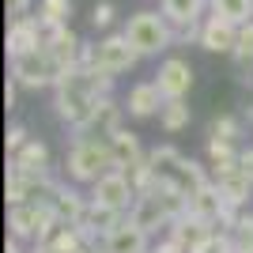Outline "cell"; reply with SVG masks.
Wrapping results in <instances>:
<instances>
[{
  "instance_id": "1",
  "label": "cell",
  "mask_w": 253,
  "mask_h": 253,
  "mask_svg": "<svg viewBox=\"0 0 253 253\" xmlns=\"http://www.w3.org/2000/svg\"><path fill=\"white\" fill-rule=\"evenodd\" d=\"M53 87H57V114L84 136L87 128H91V121H95L102 98H110L114 76L98 72L95 64H76V68L61 72V80Z\"/></svg>"
},
{
  "instance_id": "12",
  "label": "cell",
  "mask_w": 253,
  "mask_h": 253,
  "mask_svg": "<svg viewBox=\"0 0 253 253\" xmlns=\"http://www.w3.org/2000/svg\"><path fill=\"white\" fill-rule=\"evenodd\" d=\"M201 45L208 53H234V45H238V27L227 23V19H219V15H211V19H204Z\"/></svg>"
},
{
  "instance_id": "5",
  "label": "cell",
  "mask_w": 253,
  "mask_h": 253,
  "mask_svg": "<svg viewBox=\"0 0 253 253\" xmlns=\"http://www.w3.org/2000/svg\"><path fill=\"white\" fill-rule=\"evenodd\" d=\"M11 80L19 87H49L61 80V68H57V61L49 57V49H34V53H23V57H15L11 61Z\"/></svg>"
},
{
  "instance_id": "2",
  "label": "cell",
  "mask_w": 253,
  "mask_h": 253,
  "mask_svg": "<svg viewBox=\"0 0 253 253\" xmlns=\"http://www.w3.org/2000/svg\"><path fill=\"white\" fill-rule=\"evenodd\" d=\"M148 159H151V170H155L159 185H170V189L185 193V197H193L197 189H204V185H208V174H204L201 163L185 159L178 148H170V144L155 148Z\"/></svg>"
},
{
  "instance_id": "10",
  "label": "cell",
  "mask_w": 253,
  "mask_h": 253,
  "mask_svg": "<svg viewBox=\"0 0 253 253\" xmlns=\"http://www.w3.org/2000/svg\"><path fill=\"white\" fill-rule=\"evenodd\" d=\"M45 49H49V57L57 61L61 72H68L84 61V42L72 34V27H49L45 31Z\"/></svg>"
},
{
  "instance_id": "15",
  "label": "cell",
  "mask_w": 253,
  "mask_h": 253,
  "mask_svg": "<svg viewBox=\"0 0 253 253\" xmlns=\"http://www.w3.org/2000/svg\"><path fill=\"white\" fill-rule=\"evenodd\" d=\"M49 208H53V215H57L61 223H68V227H80V219L87 215L84 197H80L76 189H64V185H57V193H53Z\"/></svg>"
},
{
  "instance_id": "17",
  "label": "cell",
  "mask_w": 253,
  "mask_h": 253,
  "mask_svg": "<svg viewBox=\"0 0 253 253\" xmlns=\"http://www.w3.org/2000/svg\"><path fill=\"white\" fill-rule=\"evenodd\" d=\"M45 163H49V151H45L42 140H27V148L11 155V167L23 170V174H34V178H45Z\"/></svg>"
},
{
  "instance_id": "35",
  "label": "cell",
  "mask_w": 253,
  "mask_h": 253,
  "mask_svg": "<svg viewBox=\"0 0 253 253\" xmlns=\"http://www.w3.org/2000/svg\"><path fill=\"white\" fill-rule=\"evenodd\" d=\"M84 253H95V250H84Z\"/></svg>"
},
{
  "instance_id": "7",
  "label": "cell",
  "mask_w": 253,
  "mask_h": 253,
  "mask_svg": "<svg viewBox=\"0 0 253 253\" xmlns=\"http://www.w3.org/2000/svg\"><path fill=\"white\" fill-rule=\"evenodd\" d=\"M91 204H102V208H114V211H128L136 204V189L128 181L125 170H110L95 181V193H91Z\"/></svg>"
},
{
  "instance_id": "33",
  "label": "cell",
  "mask_w": 253,
  "mask_h": 253,
  "mask_svg": "<svg viewBox=\"0 0 253 253\" xmlns=\"http://www.w3.org/2000/svg\"><path fill=\"white\" fill-rule=\"evenodd\" d=\"M31 253H57V250H53V246L49 242H38V246H34V250Z\"/></svg>"
},
{
  "instance_id": "14",
  "label": "cell",
  "mask_w": 253,
  "mask_h": 253,
  "mask_svg": "<svg viewBox=\"0 0 253 253\" xmlns=\"http://www.w3.org/2000/svg\"><path fill=\"white\" fill-rule=\"evenodd\" d=\"M208 234H211V227H208V223H201L197 215H189V211H185L181 219L170 223V242H178L185 253H197V250L204 246V238H208Z\"/></svg>"
},
{
  "instance_id": "21",
  "label": "cell",
  "mask_w": 253,
  "mask_h": 253,
  "mask_svg": "<svg viewBox=\"0 0 253 253\" xmlns=\"http://www.w3.org/2000/svg\"><path fill=\"white\" fill-rule=\"evenodd\" d=\"M238 155H242V151H234V144H227V140H208V159H211L215 178L238 167Z\"/></svg>"
},
{
  "instance_id": "22",
  "label": "cell",
  "mask_w": 253,
  "mask_h": 253,
  "mask_svg": "<svg viewBox=\"0 0 253 253\" xmlns=\"http://www.w3.org/2000/svg\"><path fill=\"white\" fill-rule=\"evenodd\" d=\"M68 15H72V0H42L38 4V19L42 27H68Z\"/></svg>"
},
{
  "instance_id": "4",
  "label": "cell",
  "mask_w": 253,
  "mask_h": 253,
  "mask_svg": "<svg viewBox=\"0 0 253 253\" xmlns=\"http://www.w3.org/2000/svg\"><path fill=\"white\" fill-rule=\"evenodd\" d=\"M114 167V151H110V140H98V136H76L72 144V155H68V174L76 181H91L95 185L102 174H110Z\"/></svg>"
},
{
  "instance_id": "11",
  "label": "cell",
  "mask_w": 253,
  "mask_h": 253,
  "mask_svg": "<svg viewBox=\"0 0 253 253\" xmlns=\"http://www.w3.org/2000/svg\"><path fill=\"white\" fill-rule=\"evenodd\" d=\"M102 253H148V231L121 219L110 234H102Z\"/></svg>"
},
{
  "instance_id": "19",
  "label": "cell",
  "mask_w": 253,
  "mask_h": 253,
  "mask_svg": "<svg viewBox=\"0 0 253 253\" xmlns=\"http://www.w3.org/2000/svg\"><path fill=\"white\" fill-rule=\"evenodd\" d=\"M204 0H163V15L170 19V27H189V23H201Z\"/></svg>"
},
{
  "instance_id": "36",
  "label": "cell",
  "mask_w": 253,
  "mask_h": 253,
  "mask_svg": "<svg viewBox=\"0 0 253 253\" xmlns=\"http://www.w3.org/2000/svg\"><path fill=\"white\" fill-rule=\"evenodd\" d=\"M250 253H253V250H250Z\"/></svg>"
},
{
  "instance_id": "3",
  "label": "cell",
  "mask_w": 253,
  "mask_h": 253,
  "mask_svg": "<svg viewBox=\"0 0 253 253\" xmlns=\"http://www.w3.org/2000/svg\"><path fill=\"white\" fill-rule=\"evenodd\" d=\"M132 42V49L140 57H151V53H163L170 49L174 42V27H170L167 15H159V11H136V15H128L125 31H121Z\"/></svg>"
},
{
  "instance_id": "9",
  "label": "cell",
  "mask_w": 253,
  "mask_h": 253,
  "mask_svg": "<svg viewBox=\"0 0 253 253\" xmlns=\"http://www.w3.org/2000/svg\"><path fill=\"white\" fill-rule=\"evenodd\" d=\"M155 84H159V91H163V98H167V102L185 98V95H189V87H193V68H189V61H181V57H167V61L159 64V72H155Z\"/></svg>"
},
{
  "instance_id": "30",
  "label": "cell",
  "mask_w": 253,
  "mask_h": 253,
  "mask_svg": "<svg viewBox=\"0 0 253 253\" xmlns=\"http://www.w3.org/2000/svg\"><path fill=\"white\" fill-rule=\"evenodd\" d=\"M27 11H31V0H8V15L11 19H23Z\"/></svg>"
},
{
  "instance_id": "18",
  "label": "cell",
  "mask_w": 253,
  "mask_h": 253,
  "mask_svg": "<svg viewBox=\"0 0 253 253\" xmlns=\"http://www.w3.org/2000/svg\"><path fill=\"white\" fill-rule=\"evenodd\" d=\"M215 185H219L223 201L231 204V208H242V204H246V197H250V189H253V181L246 178V174H242L238 167H234V170H227V174H219V178H215Z\"/></svg>"
},
{
  "instance_id": "13",
  "label": "cell",
  "mask_w": 253,
  "mask_h": 253,
  "mask_svg": "<svg viewBox=\"0 0 253 253\" xmlns=\"http://www.w3.org/2000/svg\"><path fill=\"white\" fill-rule=\"evenodd\" d=\"M163 106H167V98H163L155 80H151V84H136L125 98V110L132 117H155V114H163Z\"/></svg>"
},
{
  "instance_id": "16",
  "label": "cell",
  "mask_w": 253,
  "mask_h": 253,
  "mask_svg": "<svg viewBox=\"0 0 253 253\" xmlns=\"http://www.w3.org/2000/svg\"><path fill=\"white\" fill-rule=\"evenodd\" d=\"M110 151H114V167L117 170H128V167H136L140 159H148L144 151H140V140L136 132H125V128H117V132H110Z\"/></svg>"
},
{
  "instance_id": "28",
  "label": "cell",
  "mask_w": 253,
  "mask_h": 253,
  "mask_svg": "<svg viewBox=\"0 0 253 253\" xmlns=\"http://www.w3.org/2000/svg\"><path fill=\"white\" fill-rule=\"evenodd\" d=\"M91 23H95V27H110V23H114V4H110V0L95 4V11H91Z\"/></svg>"
},
{
  "instance_id": "24",
  "label": "cell",
  "mask_w": 253,
  "mask_h": 253,
  "mask_svg": "<svg viewBox=\"0 0 253 253\" xmlns=\"http://www.w3.org/2000/svg\"><path fill=\"white\" fill-rule=\"evenodd\" d=\"M231 242H234V253L253 250V215H238V223L231 227Z\"/></svg>"
},
{
  "instance_id": "20",
  "label": "cell",
  "mask_w": 253,
  "mask_h": 253,
  "mask_svg": "<svg viewBox=\"0 0 253 253\" xmlns=\"http://www.w3.org/2000/svg\"><path fill=\"white\" fill-rule=\"evenodd\" d=\"M208 4H211V15H219L234 27L253 23V0H208Z\"/></svg>"
},
{
  "instance_id": "32",
  "label": "cell",
  "mask_w": 253,
  "mask_h": 253,
  "mask_svg": "<svg viewBox=\"0 0 253 253\" xmlns=\"http://www.w3.org/2000/svg\"><path fill=\"white\" fill-rule=\"evenodd\" d=\"M15 91H19V84L8 80V87H4V106H8V110H15Z\"/></svg>"
},
{
  "instance_id": "6",
  "label": "cell",
  "mask_w": 253,
  "mask_h": 253,
  "mask_svg": "<svg viewBox=\"0 0 253 253\" xmlns=\"http://www.w3.org/2000/svg\"><path fill=\"white\" fill-rule=\"evenodd\" d=\"M136 61H140V53L132 49V42H128L125 34H110V38H102V42L95 45V61L91 64H95L98 72H106V76H121Z\"/></svg>"
},
{
  "instance_id": "25",
  "label": "cell",
  "mask_w": 253,
  "mask_h": 253,
  "mask_svg": "<svg viewBox=\"0 0 253 253\" xmlns=\"http://www.w3.org/2000/svg\"><path fill=\"white\" fill-rule=\"evenodd\" d=\"M234 57H238V64H253V23L238 27V45H234Z\"/></svg>"
},
{
  "instance_id": "31",
  "label": "cell",
  "mask_w": 253,
  "mask_h": 253,
  "mask_svg": "<svg viewBox=\"0 0 253 253\" xmlns=\"http://www.w3.org/2000/svg\"><path fill=\"white\" fill-rule=\"evenodd\" d=\"M238 170L253 181V151H242V155H238Z\"/></svg>"
},
{
  "instance_id": "27",
  "label": "cell",
  "mask_w": 253,
  "mask_h": 253,
  "mask_svg": "<svg viewBox=\"0 0 253 253\" xmlns=\"http://www.w3.org/2000/svg\"><path fill=\"white\" fill-rule=\"evenodd\" d=\"M197 253H234V242H231V234H223V231H211L208 238H204V246Z\"/></svg>"
},
{
  "instance_id": "29",
  "label": "cell",
  "mask_w": 253,
  "mask_h": 253,
  "mask_svg": "<svg viewBox=\"0 0 253 253\" xmlns=\"http://www.w3.org/2000/svg\"><path fill=\"white\" fill-rule=\"evenodd\" d=\"M19 148H27V128H19V125H15V128L8 132V151L15 155Z\"/></svg>"
},
{
  "instance_id": "26",
  "label": "cell",
  "mask_w": 253,
  "mask_h": 253,
  "mask_svg": "<svg viewBox=\"0 0 253 253\" xmlns=\"http://www.w3.org/2000/svg\"><path fill=\"white\" fill-rule=\"evenodd\" d=\"M208 136L211 140H227V144H234V136H238V121L234 117H215L208 125Z\"/></svg>"
},
{
  "instance_id": "23",
  "label": "cell",
  "mask_w": 253,
  "mask_h": 253,
  "mask_svg": "<svg viewBox=\"0 0 253 253\" xmlns=\"http://www.w3.org/2000/svg\"><path fill=\"white\" fill-rule=\"evenodd\" d=\"M159 121H163L167 132H181V128L189 125V106H185V98L167 102V106H163V114H159Z\"/></svg>"
},
{
  "instance_id": "8",
  "label": "cell",
  "mask_w": 253,
  "mask_h": 253,
  "mask_svg": "<svg viewBox=\"0 0 253 253\" xmlns=\"http://www.w3.org/2000/svg\"><path fill=\"white\" fill-rule=\"evenodd\" d=\"M45 45V27L38 15H23V19H11L8 27V57H23V53H34Z\"/></svg>"
},
{
  "instance_id": "34",
  "label": "cell",
  "mask_w": 253,
  "mask_h": 253,
  "mask_svg": "<svg viewBox=\"0 0 253 253\" xmlns=\"http://www.w3.org/2000/svg\"><path fill=\"white\" fill-rule=\"evenodd\" d=\"M8 253H23L19 250V238H11V242H8Z\"/></svg>"
}]
</instances>
